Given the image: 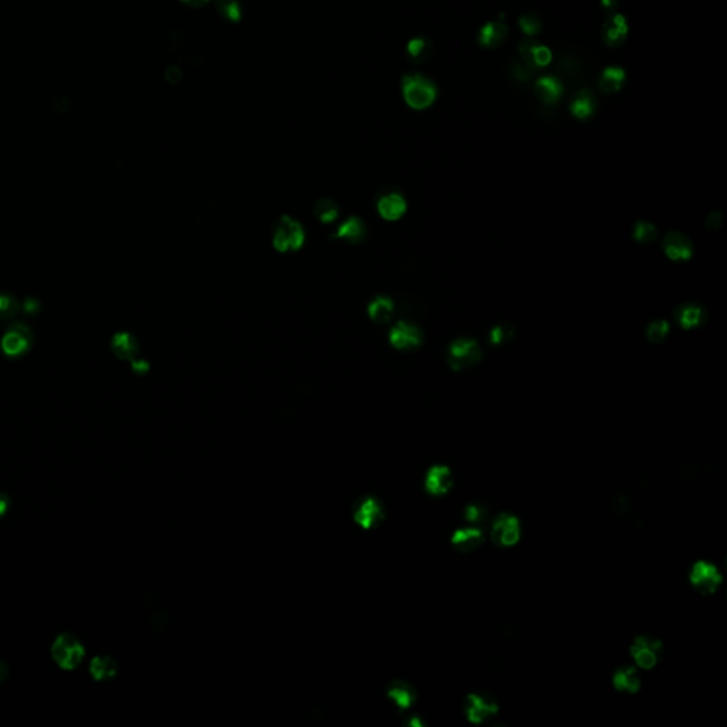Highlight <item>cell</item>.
<instances>
[{"label": "cell", "instance_id": "cell-42", "mask_svg": "<svg viewBox=\"0 0 727 727\" xmlns=\"http://www.w3.org/2000/svg\"><path fill=\"white\" fill-rule=\"evenodd\" d=\"M181 2H184L192 8H202L209 2V0H181Z\"/></svg>", "mask_w": 727, "mask_h": 727}, {"label": "cell", "instance_id": "cell-13", "mask_svg": "<svg viewBox=\"0 0 727 727\" xmlns=\"http://www.w3.org/2000/svg\"><path fill=\"white\" fill-rule=\"evenodd\" d=\"M611 685L612 689L619 695L636 696L642 689V679H640L636 666L622 663L614 668L611 673Z\"/></svg>", "mask_w": 727, "mask_h": 727}, {"label": "cell", "instance_id": "cell-35", "mask_svg": "<svg viewBox=\"0 0 727 727\" xmlns=\"http://www.w3.org/2000/svg\"><path fill=\"white\" fill-rule=\"evenodd\" d=\"M551 52L548 47L545 46H541V45H537V43H534V49H533V59H534V66L536 68H540V67H545L550 64L551 61Z\"/></svg>", "mask_w": 727, "mask_h": 727}, {"label": "cell", "instance_id": "cell-17", "mask_svg": "<svg viewBox=\"0 0 727 727\" xmlns=\"http://www.w3.org/2000/svg\"><path fill=\"white\" fill-rule=\"evenodd\" d=\"M628 24L622 15H612L603 26V40L610 47H618L625 41Z\"/></svg>", "mask_w": 727, "mask_h": 727}, {"label": "cell", "instance_id": "cell-26", "mask_svg": "<svg viewBox=\"0 0 727 727\" xmlns=\"http://www.w3.org/2000/svg\"><path fill=\"white\" fill-rule=\"evenodd\" d=\"M625 82V71L621 67H608L600 75L598 87L604 93H617Z\"/></svg>", "mask_w": 727, "mask_h": 727}, {"label": "cell", "instance_id": "cell-41", "mask_svg": "<svg viewBox=\"0 0 727 727\" xmlns=\"http://www.w3.org/2000/svg\"><path fill=\"white\" fill-rule=\"evenodd\" d=\"M8 676H9V668L5 662L0 661V685H2V683L8 679Z\"/></svg>", "mask_w": 727, "mask_h": 727}, {"label": "cell", "instance_id": "cell-25", "mask_svg": "<svg viewBox=\"0 0 727 727\" xmlns=\"http://www.w3.org/2000/svg\"><path fill=\"white\" fill-rule=\"evenodd\" d=\"M90 672L93 677L98 682H108L118 673L117 662L107 655L96 656L90 663Z\"/></svg>", "mask_w": 727, "mask_h": 727}, {"label": "cell", "instance_id": "cell-27", "mask_svg": "<svg viewBox=\"0 0 727 727\" xmlns=\"http://www.w3.org/2000/svg\"><path fill=\"white\" fill-rule=\"evenodd\" d=\"M406 54L412 63H423L432 54V41L426 37L412 38L406 46Z\"/></svg>", "mask_w": 727, "mask_h": 727}, {"label": "cell", "instance_id": "cell-24", "mask_svg": "<svg viewBox=\"0 0 727 727\" xmlns=\"http://www.w3.org/2000/svg\"><path fill=\"white\" fill-rule=\"evenodd\" d=\"M462 515L467 526H476L483 529L490 522V508L480 501L467 503L462 511Z\"/></svg>", "mask_w": 727, "mask_h": 727}, {"label": "cell", "instance_id": "cell-21", "mask_svg": "<svg viewBox=\"0 0 727 727\" xmlns=\"http://www.w3.org/2000/svg\"><path fill=\"white\" fill-rule=\"evenodd\" d=\"M111 348L118 358L133 361L138 353V341L130 332H118L112 337Z\"/></svg>", "mask_w": 727, "mask_h": 727}, {"label": "cell", "instance_id": "cell-29", "mask_svg": "<svg viewBox=\"0 0 727 727\" xmlns=\"http://www.w3.org/2000/svg\"><path fill=\"white\" fill-rule=\"evenodd\" d=\"M338 212H339L338 205L330 198H323V199L317 200L314 205V216L321 223L334 222L338 218Z\"/></svg>", "mask_w": 727, "mask_h": 727}, {"label": "cell", "instance_id": "cell-14", "mask_svg": "<svg viewBox=\"0 0 727 727\" xmlns=\"http://www.w3.org/2000/svg\"><path fill=\"white\" fill-rule=\"evenodd\" d=\"M482 358V351L476 341L469 338L456 339L449 347L448 360L453 369H463L476 364Z\"/></svg>", "mask_w": 727, "mask_h": 727}, {"label": "cell", "instance_id": "cell-10", "mask_svg": "<svg viewBox=\"0 0 727 727\" xmlns=\"http://www.w3.org/2000/svg\"><path fill=\"white\" fill-rule=\"evenodd\" d=\"M383 695L398 714L411 712L419 700V692L413 686V683L404 679H394L388 682Z\"/></svg>", "mask_w": 727, "mask_h": 727}, {"label": "cell", "instance_id": "cell-28", "mask_svg": "<svg viewBox=\"0 0 727 727\" xmlns=\"http://www.w3.org/2000/svg\"><path fill=\"white\" fill-rule=\"evenodd\" d=\"M595 108H596L595 98L587 90L578 93L570 104L571 112L574 114V117H577L580 119H587V118L592 117V114L595 112Z\"/></svg>", "mask_w": 727, "mask_h": 727}, {"label": "cell", "instance_id": "cell-33", "mask_svg": "<svg viewBox=\"0 0 727 727\" xmlns=\"http://www.w3.org/2000/svg\"><path fill=\"white\" fill-rule=\"evenodd\" d=\"M656 237V229L647 222H639L635 228V239L640 243H651Z\"/></svg>", "mask_w": 727, "mask_h": 727}, {"label": "cell", "instance_id": "cell-31", "mask_svg": "<svg viewBox=\"0 0 727 727\" xmlns=\"http://www.w3.org/2000/svg\"><path fill=\"white\" fill-rule=\"evenodd\" d=\"M677 320L683 328H692L703 321V310L699 306L688 304L682 307Z\"/></svg>", "mask_w": 727, "mask_h": 727}, {"label": "cell", "instance_id": "cell-18", "mask_svg": "<svg viewBox=\"0 0 727 727\" xmlns=\"http://www.w3.org/2000/svg\"><path fill=\"white\" fill-rule=\"evenodd\" d=\"M663 247L668 258H670L672 260H686L691 258L693 251L692 243L682 233L668 235L663 242Z\"/></svg>", "mask_w": 727, "mask_h": 727}, {"label": "cell", "instance_id": "cell-20", "mask_svg": "<svg viewBox=\"0 0 727 727\" xmlns=\"http://www.w3.org/2000/svg\"><path fill=\"white\" fill-rule=\"evenodd\" d=\"M536 96L545 104L557 103L563 96V85L554 77H543L534 84Z\"/></svg>", "mask_w": 727, "mask_h": 727}, {"label": "cell", "instance_id": "cell-34", "mask_svg": "<svg viewBox=\"0 0 727 727\" xmlns=\"http://www.w3.org/2000/svg\"><path fill=\"white\" fill-rule=\"evenodd\" d=\"M520 27L527 36H534L541 30V22L536 15H526L520 17Z\"/></svg>", "mask_w": 727, "mask_h": 727}, {"label": "cell", "instance_id": "cell-16", "mask_svg": "<svg viewBox=\"0 0 727 727\" xmlns=\"http://www.w3.org/2000/svg\"><path fill=\"white\" fill-rule=\"evenodd\" d=\"M378 213L385 221H398L406 212V200L401 193H385L378 200Z\"/></svg>", "mask_w": 727, "mask_h": 727}, {"label": "cell", "instance_id": "cell-9", "mask_svg": "<svg viewBox=\"0 0 727 727\" xmlns=\"http://www.w3.org/2000/svg\"><path fill=\"white\" fill-rule=\"evenodd\" d=\"M306 233L302 223L291 216H283L274 228L273 244L279 251H295L304 244Z\"/></svg>", "mask_w": 727, "mask_h": 727}, {"label": "cell", "instance_id": "cell-23", "mask_svg": "<svg viewBox=\"0 0 727 727\" xmlns=\"http://www.w3.org/2000/svg\"><path fill=\"white\" fill-rule=\"evenodd\" d=\"M394 313V302L387 295H376L368 304V316L376 324L388 323Z\"/></svg>", "mask_w": 727, "mask_h": 727}, {"label": "cell", "instance_id": "cell-40", "mask_svg": "<svg viewBox=\"0 0 727 727\" xmlns=\"http://www.w3.org/2000/svg\"><path fill=\"white\" fill-rule=\"evenodd\" d=\"M133 368H134V371H137V372H147L148 368H149V365H148V362L144 361V360H133Z\"/></svg>", "mask_w": 727, "mask_h": 727}, {"label": "cell", "instance_id": "cell-36", "mask_svg": "<svg viewBox=\"0 0 727 727\" xmlns=\"http://www.w3.org/2000/svg\"><path fill=\"white\" fill-rule=\"evenodd\" d=\"M668 331H669V325L666 324V321H656L649 325L648 338L651 341H654V343H658V341H662L668 335Z\"/></svg>", "mask_w": 727, "mask_h": 727}, {"label": "cell", "instance_id": "cell-8", "mask_svg": "<svg viewBox=\"0 0 727 727\" xmlns=\"http://www.w3.org/2000/svg\"><path fill=\"white\" fill-rule=\"evenodd\" d=\"M85 655L80 640L71 633L59 635L52 645V656L59 668L64 670L75 669Z\"/></svg>", "mask_w": 727, "mask_h": 727}, {"label": "cell", "instance_id": "cell-5", "mask_svg": "<svg viewBox=\"0 0 727 727\" xmlns=\"http://www.w3.org/2000/svg\"><path fill=\"white\" fill-rule=\"evenodd\" d=\"M523 526L517 515L511 511H500L490 522V540L500 550H508L520 544Z\"/></svg>", "mask_w": 727, "mask_h": 727}, {"label": "cell", "instance_id": "cell-2", "mask_svg": "<svg viewBox=\"0 0 727 727\" xmlns=\"http://www.w3.org/2000/svg\"><path fill=\"white\" fill-rule=\"evenodd\" d=\"M351 519L360 533H375L387 522V506L381 497L365 494L355 501L351 510Z\"/></svg>", "mask_w": 727, "mask_h": 727}, {"label": "cell", "instance_id": "cell-37", "mask_svg": "<svg viewBox=\"0 0 727 727\" xmlns=\"http://www.w3.org/2000/svg\"><path fill=\"white\" fill-rule=\"evenodd\" d=\"M510 335H511V328L510 327H507V325H497L492 331L490 339H492L493 344L499 346V344H503L507 338H510Z\"/></svg>", "mask_w": 727, "mask_h": 727}, {"label": "cell", "instance_id": "cell-38", "mask_svg": "<svg viewBox=\"0 0 727 727\" xmlns=\"http://www.w3.org/2000/svg\"><path fill=\"white\" fill-rule=\"evenodd\" d=\"M40 309H41L40 302L37 300V298H34V297H27L26 300L23 302V304H22V310H23L26 314H29V316H34V314H37V313L40 311Z\"/></svg>", "mask_w": 727, "mask_h": 727}, {"label": "cell", "instance_id": "cell-19", "mask_svg": "<svg viewBox=\"0 0 727 727\" xmlns=\"http://www.w3.org/2000/svg\"><path fill=\"white\" fill-rule=\"evenodd\" d=\"M508 27L503 22H492L482 27L479 31L480 46L486 49H496L507 40Z\"/></svg>", "mask_w": 727, "mask_h": 727}, {"label": "cell", "instance_id": "cell-4", "mask_svg": "<svg viewBox=\"0 0 727 727\" xmlns=\"http://www.w3.org/2000/svg\"><path fill=\"white\" fill-rule=\"evenodd\" d=\"M724 577L720 568L706 559H698L689 568L688 582L700 596L713 598L721 588Z\"/></svg>", "mask_w": 727, "mask_h": 727}, {"label": "cell", "instance_id": "cell-15", "mask_svg": "<svg viewBox=\"0 0 727 727\" xmlns=\"http://www.w3.org/2000/svg\"><path fill=\"white\" fill-rule=\"evenodd\" d=\"M390 343L397 350L411 351L422 344V332L416 325L401 321L392 327L390 332Z\"/></svg>", "mask_w": 727, "mask_h": 727}, {"label": "cell", "instance_id": "cell-32", "mask_svg": "<svg viewBox=\"0 0 727 727\" xmlns=\"http://www.w3.org/2000/svg\"><path fill=\"white\" fill-rule=\"evenodd\" d=\"M216 9L228 22L236 23L242 19V5L239 0H216Z\"/></svg>", "mask_w": 727, "mask_h": 727}, {"label": "cell", "instance_id": "cell-43", "mask_svg": "<svg viewBox=\"0 0 727 727\" xmlns=\"http://www.w3.org/2000/svg\"><path fill=\"white\" fill-rule=\"evenodd\" d=\"M601 3L605 9H614L617 6V0H601Z\"/></svg>", "mask_w": 727, "mask_h": 727}, {"label": "cell", "instance_id": "cell-3", "mask_svg": "<svg viewBox=\"0 0 727 727\" xmlns=\"http://www.w3.org/2000/svg\"><path fill=\"white\" fill-rule=\"evenodd\" d=\"M501 712L500 702L490 692H469L463 700V716L472 726H485Z\"/></svg>", "mask_w": 727, "mask_h": 727}, {"label": "cell", "instance_id": "cell-22", "mask_svg": "<svg viewBox=\"0 0 727 727\" xmlns=\"http://www.w3.org/2000/svg\"><path fill=\"white\" fill-rule=\"evenodd\" d=\"M365 236H367V226L362 222V219L357 218V216H351L346 222L341 223L338 226L337 235H335V237L344 239L346 242H348L351 244L361 243L365 239Z\"/></svg>", "mask_w": 727, "mask_h": 727}, {"label": "cell", "instance_id": "cell-39", "mask_svg": "<svg viewBox=\"0 0 727 727\" xmlns=\"http://www.w3.org/2000/svg\"><path fill=\"white\" fill-rule=\"evenodd\" d=\"M10 504H12L10 497L6 493L0 492V517H3L6 515L8 510L10 508Z\"/></svg>", "mask_w": 727, "mask_h": 727}, {"label": "cell", "instance_id": "cell-12", "mask_svg": "<svg viewBox=\"0 0 727 727\" xmlns=\"http://www.w3.org/2000/svg\"><path fill=\"white\" fill-rule=\"evenodd\" d=\"M33 343V332L23 323H15L2 338V350L12 358H19L27 353Z\"/></svg>", "mask_w": 727, "mask_h": 727}, {"label": "cell", "instance_id": "cell-30", "mask_svg": "<svg viewBox=\"0 0 727 727\" xmlns=\"http://www.w3.org/2000/svg\"><path fill=\"white\" fill-rule=\"evenodd\" d=\"M22 310V304L17 297L12 293L3 291L0 293V318L10 320L15 318Z\"/></svg>", "mask_w": 727, "mask_h": 727}, {"label": "cell", "instance_id": "cell-1", "mask_svg": "<svg viewBox=\"0 0 727 727\" xmlns=\"http://www.w3.org/2000/svg\"><path fill=\"white\" fill-rule=\"evenodd\" d=\"M666 647L663 640L652 633H636L628 647V654L640 670H654L663 661Z\"/></svg>", "mask_w": 727, "mask_h": 727}, {"label": "cell", "instance_id": "cell-11", "mask_svg": "<svg viewBox=\"0 0 727 727\" xmlns=\"http://www.w3.org/2000/svg\"><path fill=\"white\" fill-rule=\"evenodd\" d=\"M486 541L485 529L476 526L457 527L449 537L452 550L459 555H470L476 552Z\"/></svg>", "mask_w": 727, "mask_h": 727}, {"label": "cell", "instance_id": "cell-7", "mask_svg": "<svg viewBox=\"0 0 727 727\" xmlns=\"http://www.w3.org/2000/svg\"><path fill=\"white\" fill-rule=\"evenodd\" d=\"M455 483L453 469L443 463L427 466L422 478L423 490L432 499H443L448 496L453 490Z\"/></svg>", "mask_w": 727, "mask_h": 727}, {"label": "cell", "instance_id": "cell-6", "mask_svg": "<svg viewBox=\"0 0 727 727\" xmlns=\"http://www.w3.org/2000/svg\"><path fill=\"white\" fill-rule=\"evenodd\" d=\"M402 96L406 104L415 110H423L436 100L435 84L422 74H405L402 77Z\"/></svg>", "mask_w": 727, "mask_h": 727}]
</instances>
